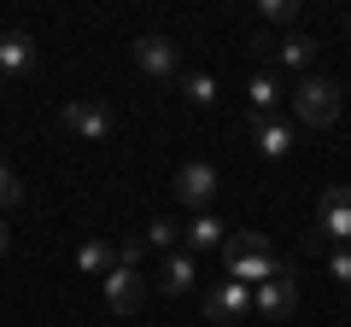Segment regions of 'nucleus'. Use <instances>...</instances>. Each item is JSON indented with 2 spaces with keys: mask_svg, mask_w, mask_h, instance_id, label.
Segmentation results:
<instances>
[{
  "mask_svg": "<svg viewBox=\"0 0 351 327\" xmlns=\"http://www.w3.org/2000/svg\"><path fill=\"white\" fill-rule=\"evenodd\" d=\"M252 310H263L269 322H287V315L299 310V280H293V269H281V275H269L263 287H252Z\"/></svg>",
  "mask_w": 351,
  "mask_h": 327,
  "instance_id": "obj_4",
  "label": "nucleus"
},
{
  "mask_svg": "<svg viewBox=\"0 0 351 327\" xmlns=\"http://www.w3.org/2000/svg\"><path fill=\"white\" fill-rule=\"evenodd\" d=\"M276 53H281V64H293V70H311V64H316V41L311 36H287Z\"/></svg>",
  "mask_w": 351,
  "mask_h": 327,
  "instance_id": "obj_17",
  "label": "nucleus"
},
{
  "mask_svg": "<svg viewBox=\"0 0 351 327\" xmlns=\"http://www.w3.org/2000/svg\"><path fill=\"white\" fill-rule=\"evenodd\" d=\"M6 246H12V228H6V222H0V257H6Z\"/></svg>",
  "mask_w": 351,
  "mask_h": 327,
  "instance_id": "obj_23",
  "label": "nucleus"
},
{
  "mask_svg": "<svg viewBox=\"0 0 351 327\" xmlns=\"http://www.w3.org/2000/svg\"><path fill=\"white\" fill-rule=\"evenodd\" d=\"M176 59H182V53H176L170 36H141L135 41V64L147 76H158V82H170V76H176Z\"/></svg>",
  "mask_w": 351,
  "mask_h": 327,
  "instance_id": "obj_9",
  "label": "nucleus"
},
{
  "mask_svg": "<svg viewBox=\"0 0 351 327\" xmlns=\"http://www.w3.org/2000/svg\"><path fill=\"white\" fill-rule=\"evenodd\" d=\"M281 269H287V263L269 252V234H252V228H246V234H234L223 246V275L240 280V287H263V280L281 275Z\"/></svg>",
  "mask_w": 351,
  "mask_h": 327,
  "instance_id": "obj_1",
  "label": "nucleus"
},
{
  "mask_svg": "<svg viewBox=\"0 0 351 327\" xmlns=\"http://www.w3.org/2000/svg\"><path fill=\"white\" fill-rule=\"evenodd\" d=\"M223 246H228V228H223V216L199 211V216H193V228H188V252H223Z\"/></svg>",
  "mask_w": 351,
  "mask_h": 327,
  "instance_id": "obj_13",
  "label": "nucleus"
},
{
  "mask_svg": "<svg viewBox=\"0 0 351 327\" xmlns=\"http://www.w3.org/2000/svg\"><path fill=\"white\" fill-rule=\"evenodd\" d=\"M76 269H82V275H112V269H117V246H112V239H88V246H82V252H76Z\"/></svg>",
  "mask_w": 351,
  "mask_h": 327,
  "instance_id": "obj_14",
  "label": "nucleus"
},
{
  "mask_svg": "<svg viewBox=\"0 0 351 327\" xmlns=\"http://www.w3.org/2000/svg\"><path fill=\"white\" fill-rule=\"evenodd\" d=\"M141 239H147V246H158V252H176V239H182V228H176L170 216H158V222H152V228H147Z\"/></svg>",
  "mask_w": 351,
  "mask_h": 327,
  "instance_id": "obj_19",
  "label": "nucleus"
},
{
  "mask_svg": "<svg viewBox=\"0 0 351 327\" xmlns=\"http://www.w3.org/2000/svg\"><path fill=\"white\" fill-rule=\"evenodd\" d=\"M322 239H339V246H351V187H328L322 205H316V228L304 246H322Z\"/></svg>",
  "mask_w": 351,
  "mask_h": 327,
  "instance_id": "obj_3",
  "label": "nucleus"
},
{
  "mask_svg": "<svg viewBox=\"0 0 351 327\" xmlns=\"http://www.w3.org/2000/svg\"><path fill=\"white\" fill-rule=\"evenodd\" d=\"M18 205H24V181L12 164H0V211H18Z\"/></svg>",
  "mask_w": 351,
  "mask_h": 327,
  "instance_id": "obj_18",
  "label": "nucleus"
},
{
  "mask_svg": "<svg viewBox=\"0 0 351 327\" xmlns=\"http://www.w3.org/2000/svg\"><path fill=\"white\" fill-rule=\"evenodd\" d=\"M141 298H147V280H141V269H123V263H117L112 275H106V304H112V315H135Z\"/></svg>",
  "mask_w": 351,
  "mask_h": 327,
  "instance_id": "obj_7",
  "label": "nucleus"
},
{
  "mask_svg": "<svg viewBox=\"0 0 351 327\" xmlns=\"http://www.w3.org/2000/svg\"><path fill=\"white\" fill-rule=\"evenodd\" d=\"M176 94L193 100V105H211V100H217V82H211L205 70H188V76H176Z\"/></svg>",
  "mask_w": 351,
  "mask_h": 327,
  "instance_id": "obj_16",
  "label": "nucleus"
},
{
  "mask_svg": "<svg viewBox=\"0 0 351 327\" xmlns=\"http://www.w3.org/2000/svg\"><path fill=\"white\" fill-rule=\"evenodd\" d=\"M293 117L311 129H328L339 117V88L328 82V76H304L299 88H293Z\"/></svg>",
  "mask_w": 351,
  "mask_h": 327,
  "instance_id": "obj_2",
  "label": "nucleus"
},
{
  "mask_svg": "<svg viewBox=\"0 0 351 327\" xmlns=\"http://www.w3.org/2000/svg\"><path fill=\"white\" fill-rule=\"evenodd\" d=\"M346 29H351V18H346Z\"/></svg>",
  "mask_w": 351,
  "mask_h": 327,
  "instance_id": "obj_24",
  "label": "nucleus"
},
{
  "mask_svg": "<svg viewBox=\"0 0 351 327\" xmlns=\"http://www.w3.org/2000/svg\"><path fill=\"white\" fill-rule=\"evenodd\" d=\"M112 105H100V100H71L64 105V129L71 135H82V140H112Z\"/></svg>",
  "mask_w": 351,
  "mask_h": 327,
  "instance_id": "obj_6",
  "label": "nucleus"
},
{
  "mask_svg": "<svg viewBox=\"0 0 351 327\" xmlns=\"http://www.w3.org/2000/svg\"><path fill=\"white\" fill-rule=\"evenodd\" d=\"M193 280H199V263H193V252H164V269H158V292H188Z\"/></svg>",
  "mask_w": 351,
  "mask_h": 327,
  "instance_id": "obj_11",
  "label": "nucleus"
},
{
  "mask_svg": "<svg viewBox=\"0 0 351 327\" xmlns=\"http://www.w3.org/2000/svg\"><path fill=\"white\" fill-rule=\"evenodd\" d=\"M217 187H223V181H217V170H211V164H199V158L176 170V199L188 205V211H211Z\"/></svg>",
  "mask_w": 351,
  "mask_h": 327,
  "instance_id": "obj_5",
  "label": "nucleus"
},
{
  "mask_svg": "<svg viewBox=\"0 0 351 327\" xmlns=\"http://www.w3.org/2000/svg\"><path fill=\"white\" fill-rule=\"evenodd\" d=\"M346 252H351V246H346Z\"/></svg>",
  "mask_w": 351,
  "mask_h": 327,
  "instance_id": "obj_25",
  "label": "nucleus"
},
{
  "mask_svg": "<svg viewBox=\"0 0 351 327\" xmlns=\"http://www.w3.org/2000/svg\"><path fill=\"white\" fill-rule=\"evenodd\" d=\"M205 315H211V322H246L252 315V287H240V280L211 287L205 292Z\"/></svg>",
  "mask_w": 351,
  "mask_h": 327,
  "instance_id": "obj_8",
  "label": "nucleus"
},
{
  "mask_svg": "<svg viewBox=\"0 0 351 327\" xmlns=\"http://www.w3.org/2000/svg\"><path fill=\"white\" fill-rule=\"evenodd\" d=\"M328 275H334V280H346V287H351V252H334V257H328Z\"/></svg>",
  "mask_w": 351,
  "mask_h": 327,
  "instance_id": "obj_22",
  "label": "nucleus"
},
{
  "mask_svg": "<svg viewBox=\"0 0 351 327\" xmlns=\"http://www.w3.org/2000/svg\"><path fill=\"white\" fill-rule=\"evenodd\" d=\"M252 140H258L263 158H287L293 152V129L276 123V117H252Z\"/></svg>",
  "mask_w": 351,
  "mask_h": 327,
  "instance_id": "obj_12",
  "label": "nucleus"
},
{
  "mask_svg": "<svg viewBox=\"0 0 351 327\" xmlns=\"http://www.w3.org/2000/svg\"><path fill=\"white\" fill-rule=\"evenodd\" d=\"M36 70V41L24 36V29H6V36H0V76H29Z\"/></svg>",
  "mask_w": 351,
  "mask_h": 327,
  "instance_id": "obj_10",
  "label": "nucleus"
},
{
  "mask_svg": "<svg viewBox=\"0 0 351 327\" xmlns=\"http://www.w3.org/2000/svg\"><path fill=\"white\" fill-rule=\"evenodd\" d=\"M258 18L263 24H293V18H299V0H263Z\"/></svg>",
  "mask_w": 351,
  "mask_h": 327,
  "instance_id": "obj_20",
  "label": "nucleus"
},
{
  "mask_svg": "<svg viewBox=\"0 0 351 327\" xmlns=\"http://www.w3.org/2000/svg\"><path fill=\"white\" fill-rule=\"evenodd\" d=\"M246 100H252V117H276V105H281V88H276V76H252Z\"/></svg>",
  "mask_w": 351,
  "mask_h": 327,
  "instance_id": "obj_15",
  "label": "nucleus"
},
{
  "mask_svg": "<svg viewBox=\"0 0 351 327\" xmlns=\"http://www.w3.org/2000/svg\"><path fill=\"white\" fill-rule=\"evenodd\" d=\"M141 257H147V239H117V263L123 269H141Z\"/></svg>",
  "mask_w": 351,
  "mask_h": 327,
  "instance_id": "obj_21",
  "label": "nucleus"
}]
</instances>
